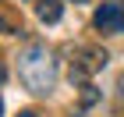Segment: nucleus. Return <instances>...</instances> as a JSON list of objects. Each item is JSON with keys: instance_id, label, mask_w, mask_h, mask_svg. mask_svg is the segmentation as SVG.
Wrapping results in <instances>:
<instances>
[{"instance_id": "7", "label": "nucleus", "mask_w": 124, "mask_h": 117, "mask_svg": "<svg viewBox=\"0 0 124 117\" xmlns=\"http://www.w3.org/2000/svg\"><path fill=\"white\" fill-rule=\"evenodd\" d=\"M4 78H7V71H4V64H0V82H4Z\"/></svg>"}, {"instance_id": "2", "label": "nucleus", "mask_w": 124, "mask_h": 117, "mask_svg": "<svg viewBox=\"0 0 124 117\" xmlns=\"http://www.w3.org/2000/svg\"><path fill=\"white\" fill-rule=\"evenodd\" d=\"M106 68V50L99 46H85L82 53H78V60L71 64V82H82V78H89L92 71Z\"/></svg>"}, {"instance_id": "8", "label": "nucleus", "mask_w": 124, "mask_h": 117, "mask_svg": "<svg viewBox=\"0 0 124 117\" xmlns=\"http://www.w3.org/2000/svg\"><path fill=\"white\" fill-rule=\"evenodd\" d=\"M0 117H4V99H0Z\"/></svg>"}, {"instance_id": "6", "label": "nucleus", "mask_w": 124, "mask_h": 117, "mask_svg": "<svg viewBox=\"0 0 124 117\" xmlns=\"http://www.w3.org/2000/svg\"><path fill=\"white\" fill-rule=\"evenodd\" d=\"M18 117H39V114H32V110H21V114Z\"/></svg>"}, {"instance_id": "5", "label": "nucleus", "mask_w": 124, "mask_h": 117, "mask_svg": "<svg viewBox=\"0 0 124 117\" xmlns=\"http://www.w3.org/2000/svg\"><path fill=\"white\" fill-rule=\"evenodd\" d=\"M92 103H99V92H96V85H82V107H92Z\"/></svg>"}, {"instance_id": "9", "label": "nucleus", "mask_w": 124, "mask_h": 117, "mask_svg": "<svg viewBox=\"0 0 124 117\" xmlns=\"http://www.w3.org/2000/svg\"><path fill=\"white\" fill-rule=\"evenodd\" d=\"M75 4H85V0H75Z\"/></svg>"}, {"instance_id": "3", "label": "nucleus", "mask_w": 124, "mask_h": 117, "mask_svg": "<svg viewBox=\"0 0 124 117\" xmlns=\"http://www.w3.org/2000/svg\"><path fill=\"white\" fill-rule=\"evenodd\" d=\"M96 29H99V32H110V36L124 32V4H117V0H106L103 7L96 11Z\"/></svg>"}, {"instance_id": "4", "label": "nucleus", "mask_w": 124, "mask_h": 117, "mask_svg": "<svg viewBox=\"0 0 124 117\" xmlns=\"http://www.w3.org/2000/svg\"><path fill=\"white\" fill-rule=\"evenodd\" d=\"M64 7H60V0H39V21H46V25H57Z\"/></svg>"}, {"instance_id": "1", "label": "nucleus", "mask_w": 124, "mask_h": 117, "mask_svg": "<svg viewBox=\"0 0 124 117\" xmlns=\"http://www.w3.org/2000/svg\"><path fill=\"white\" fill-rule=\"evenodd\" d=\"M18 78L25 82V89L39 92V96L50 92L53 82H57V64H53V57H50V50L39 46V43L25 46L21 57H18Z\"/></svg>"}]
</instances>
